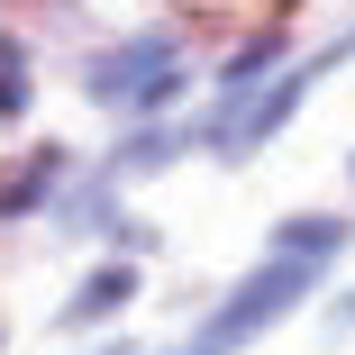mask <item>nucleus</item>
<instances>
[{
    "mask_svg": "<svg viewBox=\"0 0 355 355\" xmlns=\"http://www.w3.org/2000/svg\"><path fill=\"white\" fill-rule=\"evenodd\" d=\"M319 273L328 264H310V255H273V264H255L246 282H237V292L219 301V310H209V328H200V346H246V337H264L282 310H301L310 292H319Z\"/></svg>",
    "mask_w": 355,
    "mask_h": 355,
    "instance_id": "nucleus-1",
    "label": "nucleus"
},
{
    "mask_svg": "<svg viewBox=\"0 0 355 355\" xmlns=\"http://www.w3.org/2000/svg\"><path fill=\"white\" fill-rule=\"evenodd\" d=\"M83 92H92L101 110H155V101L182 92V55H173L164 28H155V37H128V46H110V55H92Z\"/></svg>",
    "mask_w": 355,
    "mask_h": 355,
    "instance_id": "nucleus-2",
    "label": "nucleus"
},
{
    "mask_svg": "<svg viewBox=\"0 0 355 355\" xmlns=\"http://www.w3.org/2000/svg\"><path fill=\"white\" fill-rule=\"evenodd\" d=\"M191 146H200V128H146V137H128V146H110L101 182H128V173H155V164H173V155H191Z\"/></svg>",
    "mask_w": 355,
    "mask_h": 355,
    "instance_id": "nucleus-3",
    "label": "nucleus"
},
{
    "mask_svg": "<svg viewBox=\"0 0 355 355\" xmlns=\"http://www.w3.org/2000/svg\"><path fill=\"white\" fill-rule=\"evenodd\" d=\"M128 301H137V264H101L55 319H64V328H92V319H110V310H128Z\"/></svg>",
    "mask_w": 355,
    "mask_h": 355,
    "instance_id": "nucleus-4",
    "label": "nucleus"
},
{
    "mask_svg": "<svg viewBox=\"0 0 355 355\" xmlns=\"http://www.w3.org/2000/svg\"><path fill=\"white\" fill-rule=\"evenodd\" d=\"M346 246H355V219H282V228H273V255L328 264V255H346Z\"/></svg>",
    "mask_w": 355,
    "mask_h": 355,
    "instance_id": "nucleus-5",
    "label": "nucleus"
},
{
    "mask_svg": "<svg viewBox=\"0 0 355 355\" xmlns=\"http://www.w3.org/2000/svg\"><path fill=\"white\" fill-rule=\"evenodd\" d=\"M337 319H355V292H346V301H337Z\"/></svg>",
    "mask_w": 355,
    "mask_h": 355,
    "instance_id": "nucleus-6",
    "label": "nucleus"
},
{
    "mask_svg": "<svg viewBox=\"0 0 355 355\" xmlns=\"http://www.w3.org/2000/svg\"><path fill=\"white\" fill-rule=\"evenodd\" d=\"M182 355H219V346H182Z\"/></svg>",
    "mask_w": 355,
    "mask_h": 355,
    "instance_id": "nucleus-7",
    "label": "nucleus"
},
{
    "mask_svg": "<svg viewBox=\"0 0 355 355\" xmlns=\"http://www.w3.org/2000/svg\"><path fill=\"white\" fill-rule=\"evenodd\" d=\"M346 173H355V155H346Z\"/></svg>",
    "mask_w": 355,
    "mask_h": 355,
    "instance_id": "nucleus-8",
    "label": "nucleus"
}]
</instances>
